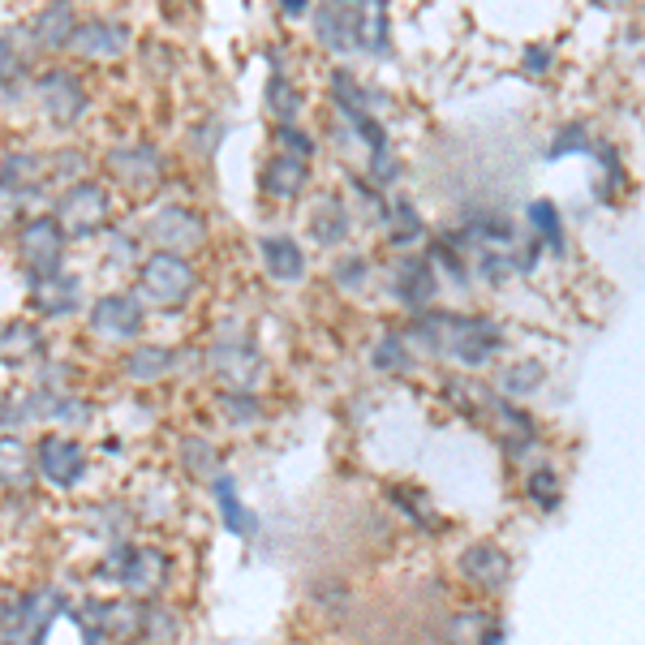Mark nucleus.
<instances>
[{"mask_svg": "<svg viewBox=\"0 0 645 645\" xmlns=\"http://www.w3.org/2000/svg\"><path fill=\"white\" fill-rule=\"evenodd\" d=\"M349 233H353V211L345 207V199L322 194L319 207L310 211V237H315L322 250H336V245L349 242Z\"/></svg>", "mask_w": 645, "mask_h": 645, "instance_id": "c85d7f7f", "label": "nucleus"}, {"mask_svg": "<svg viewBox=\"0 0 645 645\" xmlns=\"http://www.w3.org/2000/svg\"><path fill=\"white\" fill-rule=\"evenodd\" d=\"M370 366L379 374H409L413 370V349L404 340V331H383L374 345H370Z\"/></svg>", "mask_w": 645, "mask_h": 645, "instance_id": "c9c22d12", "label": "nucleus"}, {"mask_svg": "<svg viewBox=\"0 0 645 645\" xmlns=\"http://www.w3.org/2000/svg\"><path fill=\"white\" fill-rule=\"evenodd\" d=\"M78 4L74 0H47L40 13L31 18V43H35V52L40 56H61V52H70V43L78 35Z\"/></svg>", "mask_w": 645, "mask_h": 645, "instance_id": "6ab92c4d", "label": "nucleus"}, {"mask_svg": "<svg viewBox=\"0 0 645 645\" xmlns=\"http://www.w3.org/2000/svg\"><path fill=\"white\" fill-rule=\"evenodd\" d=\"M104 237H108V263L121 267V272H129V267L138 272V263L147 258V254H142V233H129L125 224H113Z\"/></svg>", "mask_w": 645, "mask_h": 645, "instance_id": "c03bdc74", "label": "nucleus"}, {"mask_svg": "<svg viewBox=\"0 0 645 645\" xmlns=\"http://www.w3.org/2000/svg\"><path fill=\"white\" fill-rule=\"evenodd\" d=\"M40 469H35V444H27L22 435L4 431L0 435V490L9 495H35Z\"/></svg>", "mask_w": 645, "mask_h": 645, "instance_id": "4be33fe9", "label": "nucleus"}, {"mask_svg": "<svg viewBox=\"0 0 645 645\" xmlns=\"http://www.w3.org/2000/svg\"><path fill=\"white\" fill-rule=\"evenodd\" d=\"M284 18H310V0H281Z\"/></svg>", "mask_w": 645, "mask_h": 645, "instance_id": "864d4df0", "label": "nucleus"}, {"mask_svg": "<svg viewBox=\"0 0 645 645\" xmlns=\"http://www.w3.org/2000/svg\"><path fill=\"white\" fill-rule=\"evenodd\" d=\"M52 215L61 220L70 242H95L113 229V190L95 177H86L78 186H65L52 199Z\"/></svg>", "mask_w": 645, "mask_h": 645, "instance_id": "39448f33", "label": "nucleus"}, {"mask_svg": "<svg viewBox=\"0 0 645 645\" xmlns=\"http://www.w3.org/2000/svg\"><path fill=\"white\" fill-rule=\"evenodd\" d=\"M258 258H263V272L281 284L306 281V267H310L293 237H258Z\"/></svg>", "mask_w": 645, "mask_h": 645, "instance_id": "cd10ccee", "label": "nucleus"}, {"mask_svg": "<svg viewBox=\"0 0 645 645\" xmlns=\"http://www.w3.org/2000/svg\"><path fill=\"white\" fill-rule=\"evenodd\" d=\"M263 104H267V117L276 125H297V117H302V91L293 86V82L284 78V70H276L272 78H267V86H263Z\"/></svg>", "mask_w": 645, "mask_h": 645, "instance_id": "473e14b6", "label": "nucleus"}, {"mask_svg": "<svg viewBox=\"0 0 645 645\" xmlns=\"http://www.w3.org/2000/svg\"><path fill=\"white\" fill-rule=\"evenodd\" d=\"M134 293L156 310H186L199 293V272L186 254L151 250L134 272Z\"/></svg>", "mask_w": 645, "mask_h": 645, "instance_id": "20e7f679", "label": "nucleus"}, {"mask_svg": "<svg viewBox=\"0 0 645 645\" xmlns=\"http://www.w3.org/2000/svg\"><path fill=\"white\" fill-rule=\"evenodd\" d=\"M70 594L61 585H35L9 599V611L0 620V645H47L56 620L70 611Z\"/></svg>", "mask_w": 645, "mask_h": 645, "instance_id": "7ed1b4c3", "label": "nucleus"}, {"mask_svg": "<svg viewBox=\"0 0 645 645\" xmlns=\"http://www.w3.org/2000/svg\"><path fill=\"white\" fill-rule=\"evenodd\" d=\"M542 383H547V366L538 358H517V362L499 370V392L504 396H533V392H542Z\"/></svg>", "mask_w": 645, "mask_h": 645, "instance_id": "e433bc0d", "label": "nucleus"}, {"mask_svg": "<svg viewBox=\"0 0 645 645\" xmlns=\"http://www.w3.org/2000/svg\"><path fill=\"white\" fill-rule=\"evenodd\" d=\"M215 413H220L224 426H233V431H254V426L263 422L267 404H263L258 392H224V388H220V396H215Z\"/></svg>", "mask_w": 645, "mask_h": 645, "instance_id": "2f4dec72", "label": "nucleus"}, {"mask_svg": "<svg viewBox=\"0 0 645 645\" xmlns=\"http://www.w3.org/2000/svg\"><path fill=\"white\" fill-rule=\"evenodd\" d=\"M177 637H181V615L163 603V599H147V603H142V633H138V642L172 645Z\"/></svg>", "mask_w": 645, "mask_h": 645, "instance_id": "72a5a7b5", "label": "nucleus"}, {"mask_svg": "<svg viewBox=\"0 0 645 645\" xmlns=\"http://www.w3.org/2000/svg\"><path fill=\"white\" fill-rule=\"evenodd\" d=\"M147 327V302L134 293V288H113V293H99L91 306H86V331L95 340H108V345H134Z\"/></svg>", "mask_w": 645, "mask_h": 645, "instance_id": "1a4fd4ad", "label": "nucleus"}, {"mask_svg": "<svg viewBox=\"0 0 645 645\" xmlns=\"http://www.w3.org/2000/svg\"><path fill=\"white\" fill-rule=\"evenodd\" d=\"M331 281H336V288H345V293H358L370 281V258L366 254H340L331 263Z\"/></svg>", "mask_w": 645, "mask_h": 645, "instance_id": "de8ad7c7", "label": "nucleus"}, {"mask_svg": "<svg viewBox=\"0 0 645 645\" xmlns=\"http://www.w3.org/2000/svg\"><path fill=\"white\" fill-rule=\"evenodd\" d=\"M142 242L151 250H172V254H190L207 242V220L186 202H163L147 215L142 224Z\"/></svg>", "mask_w": 645, "mask_h": 645, "instance_id": "ddd939ff", "label": "nucleus"}, {"mask_svg": "<svg viewBox=\"0 0 645 645\" xmlns=\"http://www.w3.org/2000/svg\"><path fill=\"white\" fill-rule=\"evenodd\" d=\"M388 499L401 508L404 521L417 525V529H426V533L440 525L435 521V504H431V495H422V490H413V486H392V490H388Z\"/></svg>", "mask_w": 645, "mask_h": 645, "instance_id": "37998d69", "label": "nucleus"}, {"mask_svg": "<svg viewBox=\"0 0 645 645\" xmlns=\"http://www.w3.org/2000/svg\"><path fill=\"white\" fill-rule=\"evenodd\" d=\"M27 306H31V315L43 322L74 319L82 306H86L82 276H74L70 267L56 272V276H27Z\"/></svg>", "mask_w": 645, "mask_h": 645, "instance_id": "4468645a", "label": "nucleus"}, {"mask_svg": "<svg viewBox=\"0 0 645 645\" xmlns=\"http://www.w3.org/2000/svg\"><path fill=\"white\" fill-rule=\"evenodd\" d=\"M392 47V27H388V0H366L362 4V40L358 52H374V56H388Z\"/></svg>", "mask_w": 645, "mask_h": 645, "instance_id": "ea45409f", "label": "nucleus"}, {"mask_svg": "<svg viewBox=\"0 0 645 645\" xmlns=\"http://www.w3.org/2000/svg\"><path fill=\"white\" fill-rule=\"evenodd\" d=\"M615 4H620V0H615Z\"/></svg>", "mask_w": 645, "mask_h": 645, "instance_id": "5fc2aeb1", "label": "nucleus"}, {"mask_svg": "<svg viewBox=\"0 0 645 645\" xmlns=\"http://www.w3.org/2000/svg\"><path fill=\"white\" fill-rule=\"evenodd\" d=\"M163 151L156 142H117L108 156H104V172L113 186H121L125 194H151L156 186L163 181Z\"/></svg>", "mask_w": 645, "mask_h": 645, "instance_id": "f8f14e48", "label": "nucleus"}, {"mask_svg": "<svg viewBox=\"0 0 645 645\" xmlns=\"http://www.w3.org/2000/svg\"><path fill=\"white\" fill-rule=\"evenodd\" d=\"M177 366H181V358H177V349H168V345H134L121 358L125 379H129V383H142V388L168 379Z\"/></svg>", "mask_w": 645, "mask_h": 645, "instance_id": "a878e982", "label": "nucleus"}, {"mask_svg": "<svg viewBox=\"0 0 645 645\" xmlns=\"http://www.w3.org/2000/svg\"><path fill=\"white\" fill-rule=\"evenodd\" d=\"M272 142H276L281 156H293V160H306V163L315 160V151H319L315 138H310L302 125H276V129H272Z\"/></svg>", "mask_w": 645, "mask_h": 645, "instance_id": "49530a36", "label": "nucleus"}, {"mask_svg": "<svg viewBox=\"0 0 645 645\" xmlns=\"http://www.w3.org/2000/svg\"><path fill=\"white\" fill-rule=\"evenodd\" d=\"M508 628L495 624L483 611H461L447 620V645H504Z\"/></svg>", "mask_w": 645, "mask_h": 645, "instance_id": "c756f323", "label": "nucleus"}, {"mask_svg": "<svg viewBox=\"0 0 645 645\" xmlns=\"http://www.w3.org/2000/svg\"><path fill=\"white\" fill-rule=\"evenodd\" d=\"M525 495H529V504H533V508L556 512V508L564 504V483H560V474H556L551 465H538V469L525 478Z\"/></svg>", "mask_w": 645, "mask_h": 645, "instance_id": "79ce46f5", "label": "nucleus"}, {"mask_svg": "<svg viewBox=\"0 0 645 645\" xmlns=\"http://www.w3.org/2000/svg\"><path fill=\"white\" fill-rule=\"evenodd\" d=\"M525 70H529V74H538V70L547 74V70H551V52H547V47H529V52H525Z\"/></svg>", "mask_w": 645, "mask_h": 645, "instance_id": "603ef678", "label": "nucleus"}, {"mask_svg": "<svg viewBox=\"0 0 645 645\" xmlns=\"http://www.w3.org/2000/svg\"><path fill=\"white\" fill-rule=\"evenodd\" d=\"M31 211H27V199L18 194V190H9V186H0V233L4 229H13V224H22Z\"/></svg>", "mask_w": 645, "mask_h": 645, "instance_id": "8fccbe9b", "label": "nucleus"}, {"mask_svg": "<svg viewBox=\"0 0 645 645\" xmlns=\"http://www.w3.org/2000/svg\"><path fill=\"white\" fill-rule=\"evenodd\" d=\"M95 422V401L82 392H56V388H27L18 392V426H56L78 431Z\"/></svg>", "mask_w": 645, "mask_h": 645, "instance_id": "0eeeda50", "label": "nucleus"}, {"mask_svg": "<svg viewBox=\"0 0 645 645\" xmlns=\"http://www.w3.org/2000/svg\"><path fill=\"white\" fill-rule=\"evenodd\" d=\"M207 370L224 392H258L267 379V358L242 319H224L215 340L207 345Z\"/></svg>", "mask_w": 645, "mask_h": 645, "instance_id": "f03ea898", "label": "nucleus"}, {"mask_svg": "<svg viewBox=\"0 0 645 645\" xmlns=\"http://www.w3.org/2000/svg\"><path fill=\"white\" fill-rule=\"evenodd\" d=\"M31 95H35V104H40L43 121L56 125V129H74V125H82V117L91 113V91H86V82H82V74L65 70V65H47V70H40L35 82H31Z\"/></svg>", "mask_w": 645, "mask_h": 645, "instance_id": "423d86ee", "label": "nucleus"}, {"mask_svg": "<svg viewBox=\"0 0 645 645\" xmlns=\"http://www.w3.org/2000/svg\"><path fill=\"white\" fill-rule=\"evenodd\" d=\"M35 43H31V31L27 27H13L0 35V99L13 104L27 95V86L35 82Z\"/></svg>", "mask_w": 645, "mask_h": 645, "instance_id": "f3484780", "label": "nucleus"}, {"mask_svg": "<svg viewBox=\"0 0 645 645\" xmlns=\"http://www.w3.org/2000/svg\"><path fill=\"white\" fill-rule=\"evenodd\" d=\"M220 134H224V125L207 121V129H194V147H199L202 156H211V151H215V142H220Z\"/></svg>", "mask_w": 645, "mask_h": 645, "instance_id": "3c124183", "label": "nucleus"}, {"mask_svg": "<svg viewBox=\"0 0 645 645\" xmlns=\"http://www.w3.org/2000/svg\"><path fill=\"white\" fill-rule=\"evenodd\" d=\"M258 186H263V194L276 202H293L306 194V186H310V163L306 160H293V156H272V160L263 163V172H258Z\"/></svg>", "mask_w": 645, "mask_h": 645, "instance_id": "393cba45", "label": "nucleus"}, {"mask_svg": "<svg viewBox=\"0 0 645 645\" xmlns=\"http://www.w3.org/2000/svg\"><path fill=\"white\" fill-rule=\"evenodd\" d=\"M86 151L82 147H61V151H47V186H56V194L65 190V186H78L86 181Z\"/></svg>", "mask_w": 645, "mask_h": 645, "instance_id": "a19ab883", "label": "nucleus"}, {"mask_svg": "<svg viewBox=\"0 0 645 645\" xmlns=\"http://www.w3.org/2000/svg\"><path fill=\"white\" fill-rule=\"evenodd\" d=\"M172 572V560L163 547H151V542H113L104 547L99 564H95V581L99 585H117L121 594H134V599H160L163 581Z\"/></svg>", "mask_w": 645, "mask_h": 645, "instance_id": "f257e3e1", "label": "nucleus"}, {"mask_svg": "<svg viewBox=\"0 0 645 645\" xmlns=\"http://www.w3.org/2000/svg\"><path fill=\"white\" fill-rule=\"evenodd\" d=\"M435 293H440V272H435V263L431 258H422V254H404L401 263H396V272H392V297L409 306V310H426L431 302H435Z\"/></svg>", "mask_w": 645, "mask_h": 645, "instance_id": "412c9836", "label": "nucleus"}, {"mask_svg": "<svg viewBox=\"0 0 645 645\" xmlns=\"http://www.w3.org/2000/svg\"><path fill=\"white\" fill-rule=\"evenodd\" d=\"M78 379L82 370L70 358H43L35 366V383L40 388H56V392H78Z\"/></svg>", "mask_w": 645, "mask_h": 645, "instance_id": "a18cd8bd", "label": "nucleus"}, {"mask_svg": "<svg viewBox=\"0 0 645 645\" xmlns=\"http://www.w3.org/2000/svg\"><path fill=\"white\" fill-rule=\"evenodd\" d=\"M177 461H181V469L190 478H202V483H211L220 474V447L211 444L207 435H186L177 444Z\"/></svg>", "mask_w": 645, "mask_h": 645, "instance_id": "f704fd0d", "label": "nucleus"}, {"mask_svg": "<svg viewBox=\"0 0 645 645\" xmlns=\"http://www.w3.org/2000/svg\"><path fill=\"white\" fill-rule=\"evenodd\" d=\"M362 4L366 0H322L319 9L310 13L315 22V40L345 56V52H358V40H362Z\"/></svg>", "mask_w": 645, "mask_h": 645, "instance_id": "dca6fc26", "label": "nucleus"}, {"mask_svg": "<svg viewBox=\"0 0 645 645\" xmlns=\"http://www.w3.org/2000/svg\"><path fill=\"white\" fill-rule=\"evenodd\" d=\"M129 525H134V508H129L125 499H99V504H91L86 517H82L86 538H99L104 547L125 542V538H129Z\"/></svg>", "mask_w": 645, "mask_h": 645, "instance_id": "bb28decb", "label": "nucleus"}, {"mask_svg": "<svg viewBox=\"0 0 645 645\" xmlns=\"http://www.w3.org/2000/svg\"><path fill=\"white\" fill-rule=\"evenodd\" d=\"M65 250L70 237L52 211H31L18 224V263L27 276H56L65 272Z\"/></svg>", "mask_w": 645, "mask_h": 645, "instance_id": "6e6552de", "label": "nucleus"}, {"mask_svg": "<svg viewBox=\"0 0 645 645\" xmlns=\"http://www.w3.org/2000/svg\"><path fill=\"white\" fill-rule=\"evenodd\" d=\"M0 186L18 190L27 199V207H35L40 199L52 194V186H47V156L35 151V147H9L0 156Z\"/></svg>", "mask_w": 645, "mask_h": 645, "instance_id": "a211bd4d", "label": "nucleus"}, {"mask_svg": "<svg viewBox=\"0 0 645 645\" xmlns=\"http://www.w3.org/2000/svg\"><path fill=\"white\" fill-rule=\"evenodd\" d=\"M529 224H533V233H538L542 250H551L556 258H564V254H568V237H564V220H560L556 202H547V199L529 202Z\"/></svg>", "mask_w": 645, "mask_h": 645, "instance_id": "58836bf2", "label": "nucleus"}, {"mask_svg": "<svg viewBox=\"0 0 645 645\" xmlns=\"http://www.w3.org/2000/svg\"><path fill=\"white\" fill-rule=\"evenodd\" d=\"M47 358V331L40 319L0 322V366L4 370H35Z\"/></svg>", "mask_w": 645, "mask_h": 645, "instance_id": "aec40b11", "label": "nucleus"}, {"mask_svg": "<svg viewBox=\"0 0 645 645\" xmlns=\"http://www.w3.org/2000/svg\"><path fill=\"white\" fill-rule=\"evenodd\" d=\"M504 345H508L504 322L486 319V315H452V319H447L444 353H452L456 362L469 366V370L490 366L499 353H504Z\"/></svg>", "mask_w": 645, "mask_h": 645, "instance_id": "9b49d317", "label": "nucleus"}, {"mask_svg": "<svg viewBox=\"0 0 645 645\" xmlns=\"http://www.w3.org/2000/svg\"><path fill=\"white\" fill-rule=\"evenodd\" d=\"M461 572H465V581H474L478 590H504L508 577H512V560H508V551L495 547V542H474V547L461 551Z\"/></svg>", "mask_w": 645, "mask_h": 645, "instance_id": "b1692460", "label": "nucleus"}, {"mask_svg": "<svg viewBox=\"0 0 645 645\" xmlns=\"http://www.w3.org/2000/svg\"><path fill=\"white\" fill-rule=\"evenodd\" d=\"M388 242L396 245V250H409V245H417L426 237V224H422V215H417V207L409 199H392L388 207Z\"/></svg>", "mask_w": 645, "mask_h": 645, "instance_id": "4c0bfd02", "label": "nucleus"}, {"mask_svg": "<svg viewBox=\"0 0 645 645\" xmlns=\"http://www.w3.org/2000/svg\"><path fill=\"white\" fill-rule=\"evenodd\" d=\"M35 469H40L43 486L70 495L91 474V452L70 431H43L40 440H35Z\"/></svg>", "mask_w": 645, "mask_h": 645, "instance_id": "9d476101", "label": "nucleus"}, {"mask_svg": "<svg viewBox=\"0 0 645 645\" xmlns=\"http://www.w3.org/2000/svg\"><path fill=\"white\" fill-rule=\"evenodd\" d=\"M211 504H215V512H220V525L233 533V538H254L258 533V512H250L242 499V486L237 478L229 474V469H220L215 478H211Z\"/></svg>", "mask_w": 645, "mask_h": 645, "instance_id": "5701e85b", "label": "nucleus"}, {"mask_svg": "<svg viewBox=\"0 0 645 645\" xmlns=\"http://www.w3.org/2000/svg\"><path fill=\"white\" fill-rule=\"evenodd\" d=\"M134 47V31L121 18H82L78 35L70 43V52L86 61V65H108V61H121L125 52Z\"/></svg>", "mask_w": 645, "mask_h": 645, "instance_id": "2eb2a0df", "label": "nucleus"}, {"mask_svg": "<svg viewBox=\"0 0 645 645\" xmlns=\"http://www.w3.org/2000/svg\"><path fill=\"white\" fill-rule=\"evenodd\" d=\"M65 620L78 628L82 645H113V637H108V599H95V594L74 599Z\"/></svg>", "mask_w": 645, "mask_h": 645, "instance_id": "7c9ffc66", "label": "nucleus"}, {"mask_svg": "<svg viewBox=\"0 0 645 645\" xmlns=\"http://www.w3.org/2000/svg\"><path fill=\"white\" fill-rule=\"evenodd\" d=\"M590 147V134H585V125H564L560 134H556V142H551V160H560V156H572V151H585Z\"/></svg>", "mask_w": 645, "mask_h": 645, "instance_id": "09e8293b", "label": "nucleus"}]
</instances>
